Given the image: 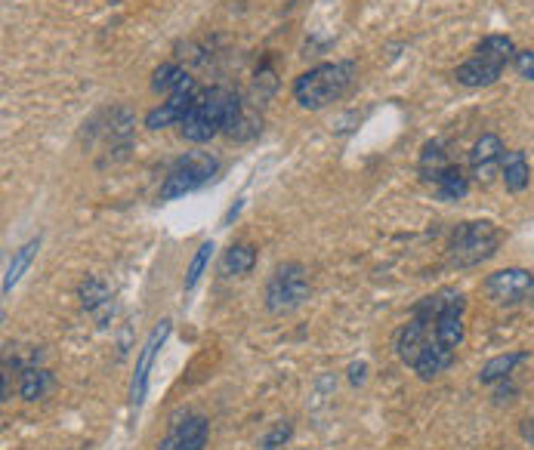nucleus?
Masks as SVG:
<instances>
[{
	"mask_svg": "<svg viewBox=\"0 0 534 450\" xmlns=\"http://www.w3.org/2000/svg\"><path fill=\"white\" fill-rule=\"evenodd\" d=\"M38 250H41V238H31L28 244H22V247L13 253L10 266H7V275H4V296H10V293H13V287H16V284H19V278L28 272L31 259L38 256Z\"/></svg>",
	"mask_w": 534,
	"mask_h": 450,
	"instance_id": "19",
	"label": "nucleus"
},
{
	"mask_svg": "<svg viewBox=\"0 0 534 450\" xmlns=\"http://www.w3.org/2000/svg\"><path fill=\"white\" fill-rule=\"evenodd\" d=\"M53 389H56V377H53L47 367H38V364L22 367V373H19V395L25 401H41Z\"/></svg>",
	"mask_w": 534,
	"mask_h": 450,
	"instance_id": "14",
	"label": "nucleus"
},
{
	"mask_svg": "<svg viewBox=\"0 0 534 450\" xmlns=\"http://www.w3.org/2000/svg\"><path fill=\"white\" fill-rule=\"evenodd\" d=\"M257 266V247L254 244H232L220 262V272L226 278H244V275H251Z\"/></svg>",
	"mask_w": 534,
	"mask_h": 450,
	"instance_id": "16",
	"label": "nucleus"
},
{
	"mask_svg": "<svg viewBox=\"0 0 534 450\" xmlns=\"http://www.w3.org/2000/svg\"><path fill=\"white\" fill-rule=\"evenodd\" d=\"M501 176H504L507 192H513V195L525 192L528 182H531V167H528L525 152H519V148L507 152V155H504V164H501Z\"/></svg>",
	"mask_w": 534,
	"mask_h": 450,
	"instance_id": "17",
	"label": "nucleus"
},
{
	"mask_svg": "<svg viewBox=\"0 0 534 450\" xmlns=\"http://www.w3.org/2000/svg\"><path fill=\"white\" fill-rule=\"evenodd\" d=\"M513 68L522 81H531L534 84V50H516L513 56Z\"/></svg>",
	"mask_w": 534,
	"mask_h": 450,
	"instance_id": "23",
	"label": "nucleus"
},
{
	"mask_svg": "<svg viewBox=\"0 0 534 450\" xmlns=\"http://www.w3.org/2000/svg\"><path fill=\"white\" fill-rule=\"evenodd\" d=\"M485 293L497 306H522L528 299H534V272L501 269L485 278Z\"/></svg>",
	"mask_w": 534,
	"mask_h": 450,
	"instance_id": "8",
	"label": "nucleus"
},
{
	"mask_svg": "<svg viewBox=\"0 0 534 450\" xmlns=\"http://www.w3.org/2000/svg\"><path fill=\"white\" fill-rule=\"evenodd\" d=\"M522 361H528V352H504V355H497V358L485 361L482 370H479V383H482V386H494V383L507 380Z\"/></svg>",
	"mask_w": 534,
	"mask_h": 450,
	"instance_id": "18",
	"label": "nucleus"
},
{
	"mask_svg": "<svg viewBox=\"0 0 534 450\" xmlns=\"http://www.w3.org/2000/svg\"><path fill=\"white\" fill-rule=\"evenodd\" d=\"M291 432H294V429H291V423H278L269 435H263V438H260V447H263V450H278L284 441L291 438Z\"/></svg>",
	"mask_w": 534,
	"mask_h": 450,
	"instance_id": "24",
	"label": "nucleus"
},
{
	"mask_svg": "<svg viewBox=\"0 0 534 450\" xmlns=\"http://www.w3.org/2000/svg\"><path fill=\"white\" fill-rule=\"evenodd\" d=\"M207 438H210V423L204 414H180L170 420V429L161 438L158 450H204Z\"/></svg>",
	"mask_w": 534,
	"mask_h": 450,
	"instance_id": "9",
	"label": "nucleus"
},
{
	"mask_svg": "<svg viewBox=\"0 0 534 450\" xmlns=\"http://www.w3.org/2000/svg\"><path fill=\"white\" fill-rule=\"evenodd\" d=\"M217 170H220V161L207 152H189L183 158H176L164 176L161 201H176V198H186V195L204 189V185L217 176Z\"/></svg>",
	"mask_w": 534,
	"mask_h": 450,
	"instance_id": "7",
	"label": "nucleus"
},
{
	"mask_svg": "<svg viewBox=\"0 0 534 450\" xmlns=\"http://www.w3.org/2000/svg\"><path fill=\"white\" fill-rule=\"evenodd\" d=\"M195 96H198V87H186L180 93H170L158 108H152L146 115V127L149 130H164V127H173V124H183V118H186V111H189Z\"/></svg>",
	"mask_w": 534,
	"mask_h": 450,
	"instance_id": "12",
	"label": "nucleus"
},
{
	"mask_svg": "<svg viewBox=\"0 0 534 450\" xmlns=\"http://www.w3.org/2000/svg\"><path fill=\"white\" fill-rule=\"evenodd\" d=\"M454 167V161L448 158L445 145L442 142H426L423 152H420V161H417V170H420V179L430 182L433 189L439 185V179Z\"/></svg>",
	"mask_w": 534,
	"mask_h": 450,
	"instance_id": "13",
	"label": "nucleus"
},
{
	"mask_svg": "<svg viewBox=\"0 0 534 450\" xmlns=\"http://www.w3.org/2000/svg\"><path fill=\"white\" fill-rule=\"evenodd\" d=\"M213 241H204L198 250H195V256H192V262H189V269H186V290H195L198 287V281H201V275H204V269H207V262H210V256H213Z\"/></svg>",
	"mask_w": 534,
	"mask_h": 450,
	"instance_id": "22",
	"label": "nucleus"
},
{
	"mask_svg": "<svg viewBox=\"0 0 534 450\" xmlns=\"http://www.w3.org/2000/svg\"><path fill=\"white\" fill-rule=\"evenodd\" d=\"M513 56H516V44L507 34H488L476 47V53L464 65H457L454 78H457V84L473 87V90L491 87L504 74V68L513 62Z\"/></svg>",
	"mask_w": 534,
	"mask_h": 450,
	"instance_id": "5",
	"label": "nucleus"
},
{
	"mask_svg": "<svg viewBox=\"0 0 534 450\" xmlns=\"http://www.w3.org/2000/svg\"><path fill=\"white\" fill-rule=\"evenodd\" d=\"M501 241H504L501 229L488 219L460 222L457 232L451 235V244H448V266L451 269H476L497 253Z\"/></svg>",
	"mask_w": 534,
	"mask_h": 450,
	"instance_id": "4",
	"label": "nucleus"
},
{
	"mask_svg": "<svg viewBox=\"0 0 534 450\" xmlns=\"http://www.w3.org/2000/svg\"><path fill=\"white\" fill-rule=\"evenodd\" d=\"M167 333H170V321H161L152 333H149V340L146 346H142L139 358H136V373H133V383H130V404L139 410L142 401H146V392H149V373H152V364L167 340Z\"/></svg>",
	"mask_w": 534,
	"mask_h": 450,
	"instance_id": "10",
	"label": "nucleus"
},
{
	"mask_svg": "<svg viewBox=\"0 0 534 450\" xmlns=\"http://www.w3.org/2000/svg\"><path fill=\"white\" fill-rule=\"evenodd\" d=\"M238 210H241V201H235V204H232V207L226 210V216H223V225H229V222H232V219L238 216Z\"/></svg>",
	"mask_w": 534,
	"mask_h": 450,
	"instance_id": "25",
	"label": "nucleus"
},
{
	"mask_svg": "<svg viewBox=\"0 0 534 450\" xmlns=\"http://www.w3.org/2000/svg\"><path fill=\"white\" fill-rule=\"evenodd\" d=\"M522 435H525V438H534V420H525V426H522Z\"/></svg>",
	"mask_w": 534,
	"mask_h": 450,
	"instance_id": "26",
	"label": "nucleus"
},
{
	"mask_svg": "<svg viewBox=\"0 0 534 450\" xmlns=\"http://www.w3.org/2000/svg\"><path fill=\"white\" fill-rule=\"evenodd\" d=\"M152 87H155V93H167V96H170V93H180V90H186V87H195V78H189L186 68L167 62V65H161V68H155Z\"/></svg>",
	"mask_w": 534,
	"mask_h": 450,
	"instance_id": "20",
	"label": "nucleus"
},
{
	"mask_svg": "<svg viewBox=\"0 0 534 450\" xmlns=\"http://www.w3.org/2000/svg\"><path fill=\"white\" fill-rule=\"evenodd\" d=\"M504 142L501 136H494V133H485L476 145H473V152H470V173L479 185H488L494 179V173L501 170L504 164Z\"/></svg>",
	"mask_w": 534,
	"mask_h": 450,
	"instance_id": "11",
	"label": "nucleus"
},
{
	"mask_svg": "<svg viewBox=\"0 0 534 450\" xmlns=\"http://www.w3.org/2000/svg\"><path fill=\"white\" fill-rule=\"evenodd\" d=\"M436 312H439V293L423 296L411 309L408 324H402L396 336V355L405 367H411L420 380H436L445 373L457 352H451L436 333Z\"/></svg>",
	"mask_w": 534,
	"mask_h": 450,
	"instance_id": "1",
	"label": "nucleus"
},
{
	"mask_svg": "<svg viewBox=\"0 0 534 450\" xmlns=\"http://www.w3.org/2000/svg\"><path fill=\"white\" fill-rule=\"evenodd\" d=\"M355 62H325L303 71L294 81V99L309 108V111H322L331 102H337L355 81Z\"/></svg>",
	"mask_w": 534,
	"mask_h": 450,
	"instance_id": "3",
	"label": "nucleus"
},
{
	"mask_svg": "<svg viewBox=\"0 0 534 450\" xmlns=\"http://www.w3.org/2000/svg\"><path fill=\"white\" fill-rule=\"evenodd\" d=\"M309 293H312L309 272L300 266V262H284V266H278L269 275L263 303L272 315H291L306 303Z\"/></svg>",
	"mask_w": 534,
	"mask_h": 450,
	"instance_id": "6",
	"label": "nucleus"
},
{
	"mask_svg": "<svg viewBox=\"0 0 534 450\" xmlns=\"http://www.w3.org/2000/svg\"><path fill=\"white\" fill-rule=\"evenodd\" d=\"M78 293H81L84 309H87L99 324L109 321V309H112V290H109V284H105L102 278H87Z\"/></svg>",
	"mask_w": 534,
	"mask_h": 450,
	"instance_id": "15",
	"label": "nucleus"
},
{
	"mask_svg": "<svg viewBox=\"0 0 534 450\" xmlns=\"http://www.w3.org/2000/svg\"><path fill=\"white\" fill-rule=\"evenodd\" d=\"M241 124V102L229 87H207L198 90L186 118L180 124L189 142H210L217 133H235Z\"/></svg>",
	"mask_w": 534,
	"mask_h": 450,
	"instance_id": "2",
	"label": "nucleus"
},
{
	"mask_svg": "<svg viewBox=\"0 0 534 450\" xmlns=\"http://www.w3.org/2000/svg\"><path fill=\"white\" fill-rule=\"evenodd\" d=\"M436 198L439 201H445V204H451V201H460V198H464L467 192H470V179H467V173L464 170H460L457 164L439 179V185H436Z\"/></svg>",
	"mask_w": 534,
	"mask_h": 450,
	"instance_id": "21",
	"label": "nucleus"
}]
</instances>
